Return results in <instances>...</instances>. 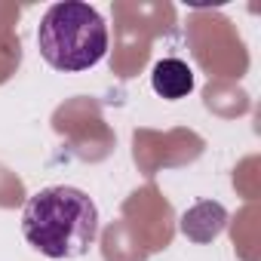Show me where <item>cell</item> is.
Returning a JSON list of instances; mask_svg holds the SVG:
<instances>
[{
  "label": "cell",
  "instance_id": "7a4b0ae2",
  "mask_svg": "<svg viewBox=\"0 0 261 261\" xmlns=\"http://www.w3.org/2000/svg\"><path fill=\"white\" fill-rule=\"evenodd\" d=\"M37 49L56 71H89L108 56V25L89 4H53L37 25Z\"/></svg>",
  "mask_w": 261,
  "mask_h": 261
},
{
  "label": "cell",
  "instance_id": "3957f363",
  "mask_svg": "<svg viewBox=\"0 0 261 261\" xmlns=\"http://www.w3.org/2000/svg\"><path fill=\"white\" fill-rule=\"evenodd\" d=\"M151 86L157 95H163L169 101L185 98L194 92V71L181 59H160L151 71Z\"/></svg>",
  "mask_w": 261,
  "mask_h": 261
},
{
  "label": "cell",
  "instance_id": "6da1fadb",
  "mask_svg": "<svg viewBox=\"0 0 261 261\" xmlns=\"http://www.w3.org/2000/svg\"><path fill=\"white\" fill-rule=\"evenodd\" d=\"M22 237L46 258H80L98 237V206L80 188H43L22 209Z\"/></svg>",
  "mask_w": 261,
  "mask_h": 261
}]
</instances>
